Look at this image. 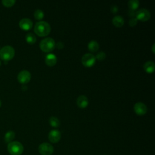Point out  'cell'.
Returning a JSON list of instances; mask_svg holds the SVG:
<instances>
[{
    "label": "cell",
    "mask_w": 155,
    "mask_h": 155,
    "mask_svg": "<svg viewBox=\"0 0 155 155\" xmlns=\"http://www.w3.org/2000/svg\"><path fill=\"white\" fill-rule=\"evenodd\" d=\"M51 30L50 24L44 21L37 22L34 27V31L36 35L39 36H45L49 34Z\"/></svg>",
    "instance_id": "obj_1"
},
{
    "label": "cell",
    "mask_w": 155,
    "mask_h": 155,
    "mask_svg": "<svg viewBox=\"0 0 155 155\" xmlns=\"http://www.w3.org/2000/svg\"><path fill=\"white\" fill-rule=\"evenodd\" d=\"M15 54V49L10 45L4 46L0 50V58L4 61H8L12 59Z\"/></svg>",
    "instance_id": "obj_2"
},
{
    "label": "cell",
    "mask_w": 155,
    "mask_h": 155,
    "mask_svg": "<svg viewBox=\"0 0 155 155\" xmlns=\"http://www.w3.org/2000/svg\"><path fill=\"white\" fill-rule=\"evenodd\" d=\"M7 150L11 155H21L24 151L22 143L18 141H12L8 143Z\"/></svg>",
    "instance_id": "obj_3"
},
{
    "label": "cell",
    "mask_w": 155,
    "mask_h": 155,
    "mask_svg": "<svg viewBox=\"0 0 155 155\" xmlns=\"http://www.w3.org/2000/svg\"><path fill=\"white\" fill-rule=\"evenodd\" d=\"M54 40L50 38H45L40 42V48L44 52H50L52 51L55 47Z\"/></svg>",
    "instance_id": "obj_4"
},
{
    "label": "cell",
    "mask_w": 155,
    "mask_h": 155,
    "mask_svg": "<svg viewBox=\"0 0 155 155\" xmlns=\"http://www.w3.org/2000/svg\"><path fill=\"white\" fill-rule=\"evenodd\" d=\"M38 151L42 155H51L54 151V148L51 144L44 142L39 145Z\"/></svg>",
    "instance_id": "obj_5"
},
{
    "label": "cell",
    "mask_w": 155,
    "mask_h": 155,
    "mask_svg": "<svg viewBox=\"0 0 155 155\" xmlns=\"http://www.w3.org/2000/svg\"><path fill=\"white\" fill-rule=\"evenodd\" d=\"M81 62L84 66L90 67L94 64L96 62V58L91 53H85L82 56Z\"/></svg>",
    "instance_id": "obj_6"
},
{
    "label": "cell",
    "mask_w": 155,
    "mask_h": 155,
    "mask_svg": "<svg viewBox=\"0 0 155 155\" xmlns=\"http://www.w3.org/2000/svg\"><path fill=\"white\" fill-rule=\"evenodd\" d=\"M135 15V18L137 19V20H140L142 21H146L151 17L150 12L146 8H140L136 12Z\"/></svg>",
    "instance_id": "obj_7"
},
{
    "label": "cell",
    "mask_w": 155,
    "mask_h": 155,
    "mask_svg": "<svg viewBox=\"0 0 155 155\" xmlns=\"http://www.w3.org/2000/svg\"><path fill=\"white\" fill-rule=\"evenodd\" d=\"M17 78L20 83L25 84L30 81L31 79V74L28 70H22L18 73Z\"/></svg>",
    "instance_id": "obj_8"
},
{
    "label": "cell",
    "mask_w": 155,
    "mask_h": 155,
    "mask_svg": "<svg viewBox=\"0 0 155 155\" xmlns=\"http://www.w3.org/2000/svg\"><path fill=\"white\" fill-rule=\"evenodd\" d=\"M61 137V132L58 130H52L48 135L49 140L52 143H57L59 141Z\"/></svg>",
    "instance_id": "obj_9"
},
{
    "label": "cell",
    "mask_w": 155,
    "mask_h": 155,
    "mask_svg": "<svg viewBox=\"0 0 155 155\" xmlns=\"http://www.w3.org/2000/svg\"><path fill=\"white\" fill-rule=\"evenodd\" d=\"M19 25L20 28L24 30H29L33 26V22L29 18H24L20 20Z\"/></svg>",
    "instance_id": "obj_10"
},
{
    "label": "cell",
    "mask_w": 155,
    "mask_h": 155,
    "mask_svg": "<svg viewBox=\"0 0 155 155\" xmlns=\"http://www.w3.org/2000/svg\"><path fill=\"white\" fill-rule=\"evenodd\" d=\"M134 110L136 114L139 115H143L147 113V108L143 103L139 102L134 104Z\"/></svg>",
    "instance_id": "obj_11"
},
{
    "label": "cell",
    "mask_w": 155,
    "mask_h": 155,
    "mask_svg": "<svg viewBox=\"0 0 155 155\" xmlns=\"http://www.w3.org/2000/svg\"><path fill=\"white\" fill-rule=\"evenodd\" d=\"M88 104V99L85 95H80L77 99V105L79 107L84 108Z\"/></svg>",
    "instance_id": "obj_12"
},
{
    "label": "cell",
    "mask_w": 155,
    "mask_h": 155,
    "mask_svg": "<svg viewBox=\"0 0 155 155\" xmlns=\"http://www.w3.org/2000/svg\"><path fill=\"white\" fill-rule=\"evenodd\" d=\"M45 61V63L47 64V65H48V66H53V65H55V64L56 63L57 58H56V56L54 54L49 53V54H47Z\"/></svg>",
    "instance_id": "obj_13"
},
{
    "label": "cell",
    "mask_w": 155,
    "mask_h": 155,
    "mask_svg": "<svg viewBox=\"0 0 155 155\" xmlns=\"http://www.w3.org/2000/svg\"><path fill=\"white\" fill-rule=\"evenodd\" d=\"M154 68H155L154 62L152 61H148L146 62L143 65L144 70L148 73H153L154 70Z\"/></svg>",
    "instance_id": "obj_14"
},
{
    "label": "cell",
    "mask_w": 155,
    "mask_h": 155,
    "mask_svg": "<svg viewBox=\"0 0 155 155\" xmlns=\"http://www.w3.org/2000/svg\"><path fill=\"white\" fill-rule=\"evenodd\" d=\"M113 24L117 27H122L124 24V19L122 16L120 15L114 16L112 19Z\"/></svg>",
    "instance_id": "obj_15"
},
{
    "label": "cell",
    "mask_w": 155,
    "mask_h": 155,
    "mask_svg": "<svg viewBox=\"0 0 155 155\" xmlns=\"http://www.w3.org/2000/svg\"><path fill=\"white\" fill-rule=\"evenodd\" d=\"M15 137V133L13 131L10 130L7 132H6V133L5 134L4 136V141L5 143H10L11 142H12V140L14 139Z\"/></svg>",
    "instance_id": "obj_16"
},
{
    "label": "cell",
    "mask_w": 155,
    "mask_h": 155,
    "mask_svg": "<svg viewBox=\"0 0 155 155\" xmlns=\"http://www.w3.org/2000/svg\"><path fill=\"white\" fill-rule=\"evenodd\" d=\"M88 48L90 51H91L92 52H95L98 50V49L99 48V45L97 42H96V41L92 40L88 43Z\"/></svg>",
    "instance_id": "obj_17"
},
{
    "label": "cell",
    "mask_w": 155,
    "mask_h": 155,
    "mask_svg": "<svg viewBox=\"0 0 155 155\" xmlns=\"http://www.w3.org/2000/svg\"><path fill=\"white\" fill-rule=\"evenodd\" d=\"M25 39L28 43H29L30 44H33L36 42V36L33 33H28L25 36Z\"/></svg>",
    "instance_id": "obj_18"
},
{
    "label": "cell",
    "mask_w": 155,
    "mask_h": 155,
    "mask_svg": "<svg viewBox=\"0 0 155 155\" xmlns=\"http://www.w3.org/2000/svg\"><path fill=\"white\" fill-rule=\"evenodd\" d=\"M128 7L130 10H134L137 8L139 5V1L138 0H130L128 3Z\"/></svg>",
    "instance_id": "obj_19"
},
{
    "label": "cell",
    "mask_w": 155,
    "mask_h": 155,
    "mask_svg": "<svg viewBox=\"0 0 155 155\" xmlns=\"http://www.w3.org/2000/svg\"><path fill=\"white\" fill-rule=\"evenodd\" d=\"M49 122H50V124L53 127H58L60 125L59 120L54 116H51L50 117Z\"/></svg>",
    "instance_id": "obj_20"
},
{
    "label": "cell",
    "mask_w": 155,
    "mask_h": 155,
    "mask_svg": "<svg viewBox=\"0 0 155 155\" xmlns=\"http://www.w3.org/2000/svg\"><path fill=\"white\" fill-rule=\"evenodd\" d=\"M34 16L38 20L42 19L44 16V13L41 9H36L34 12Z\"/></svg>",
    "instance_id": "obj_21"
},
{
    "label": "cell",
    "mask_w": 155,
    "mask_h": 155,
    "mask_svg": "<svg viewBox=\"0 0 155 155\" xmlns=\"http://www.w3.org/2000/svg\"><path fill=\"white\" fill-rule=\"evenodd\" d=\"M1 2L4 6L7 7H10L15 4L16 1L15 0H2Z\"/></svg>",
    "instance_id": "obj_22"
},
{
    "label": "cell",
    "mask_w": 155,
    "mask_h": 155,
    "mask_svg": "<svg viewBox=\"0 0 155 155\" xmlns=\"http://www.w3.org/2000/svg\"><path fill=\"white\" fill-rule=\"evenodd\" d=\"M106 57V54L104 51H99V53H97L96 56L95 57L96 59L99 60V61H102L104 60Z\"/></svg>",
    "instance_id": "obj_23"
},
{
    "label": "cell",
    "mask_w": 155,
    "mask_h": 155,
    "mask_svg": "<svg viewBox=\"0 0 155 155\" xmlns=\"http://www.w3.org/2000/svg\"><path fill=\"white\" fill-rule=\"evenodd\" d=\"M137 22V19L135 17H134V18H132L130 19L129 24H130V26H134L135 25H136Z\"/></svg>",
    "instance_id": "obj_24"
},
{
    "label": "cell",
    "mask_w": 155,
    "mask_h": 155,
    "mask_svg": "<svg viewBox=\"0 0 155 155\" xmlns=\"http://www.w3.org/2000/svg\"><path fill=\"white\" fill-rule=\"evenodd\" d=\"M111 12H113V13H116L117 11H118V7L117 5H113L111 7Z\"/></svg>",
    "instance_id": "obj_25"
},
{
    "label": "cell",
    "mask_w": 155,
    "mask_h": 155,
    "mask_svg": "<svg viewBox=\"0 0 155 155\" xmlns=\"http://www.w3.org/2000/svg\"><path fill=\"white\" fill-rule=\"evenodd\" d=\"M55 45L56 46V47H57L58 48L61 49V48H62V47H64V43L62 42H58L56 44V45L55 44Z\"/></svg>",
    "instance_id": "obj_26"
},
{
    "label": "cell",
    "mask_w": 155,
    "mask_h": 155,
    "mask_svg": "<svg viewBox=\"0 0 155 155\" xmlns=\"http://www.w3.org/2000/svg\"><path fill=\"white\" fill-rule=\"evenodd\" d=\"M22 89L23 90H24V91H25V90H26L27 89V86H26V85H22Z\"/></svg>",
    "instance_id": "obj_27"
},
{
    "label": "cell",
    "mask_w": 155,
    "mask_h": 155,
    "mask_svg": "<svg viewBox=\"0 0 155 155\" xmlns=\"http://www.w3.org/2000/svg\"><path fill=\"white\" fill-rule=\"evenodd\" d=\"M152 51L153 53H154V44L152 46Z\"/></svg>",
    "instance_id": "obj_28"
},
{
    "label": "cell",
    "mask_w": 155,
    "mask_h": 155,
    "mask_svg": "<svg viewBox=\"0 0 155 155\" xmlns=\"http://www.w3.org/2000/svg\"><path fill=\"white\" fill-rule=\"evenodd\" d=\"M1 105H2V103H1V101L0 100V107H1Z\"/></svg>",
    "instance_id": "obj_29"
},
{
    "label": "cell",
    "mask_w": 155,
    "mask_h": 155,
    "mask_svg": "<svg viewBox=\"0 0 155 155\" xmlns=\"http://www.w3.org/2000/svg\"><path fill=\"white\" fill-rule=\"evenodd\" d=\"M0 65H1V62H0Z\"/></svg>",
    "instance_id": "obj_30"
}]
</instances>
